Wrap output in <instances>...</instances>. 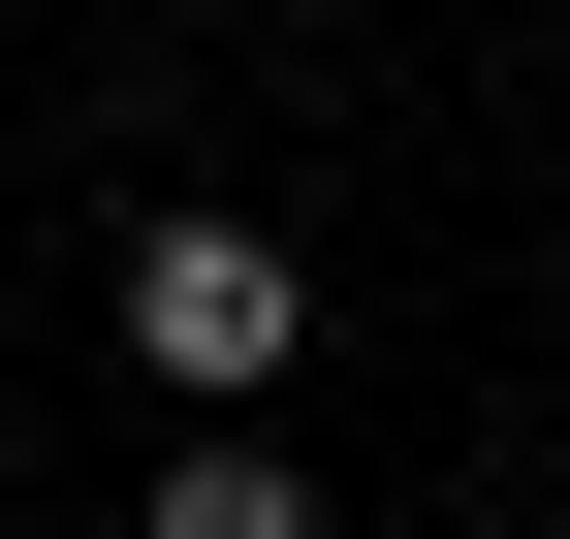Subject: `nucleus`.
I'll list each match as a JSON object with an SVG mask.
<instances>
[{
    "label": "nucleus",
    "mask_w": 570,
    "mask_h": 539,
    "mask_svg": "<svg viewBox=\"0 0 570 539\" xmlns=\"http://www.w3.org/2000/svg\"><path fill=\"white\" fill-rule=\"evenodd\" d=\"M127 350H159L190 413H254V381L317 350V254H285V223H223V190H159V223H127Z\"/></svg>",
    "instance_id": "f257e3e1"
},
{
    "label": "nucleus",
    "mask_w": 570,
    "mask_h": 539,
    "mask_svg": "<svg viewBox=\"0 0 570 539\" xmlns=\"http://www.w3.org/2000/svg\"><path fill=\"white\" fill-rule=\"evenodd\" d=\"M127 539H317V477L223 413V444H159V477H127Z\"/></svg>",
    "instance_id": "f03ea898"
}]
</instances>
